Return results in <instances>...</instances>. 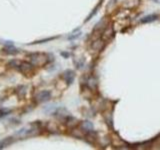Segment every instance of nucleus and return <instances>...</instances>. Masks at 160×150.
<instances>
[{"label": "nucleus", "mask_w": 160, "mask_h": 150, "mask_svg": "<svg viewBox=\"0 0 160 150\" xmlns=\"http://www.w3.org/2000/svg\"><path fill=\"white\" fill-rule=\"evenodd\" d=\"M156 15H149V16L144 17V19H142V22H150V21H153V20L156 19Z\"/></svg>", "instance_id": "obj_3"}, {"label": "nucleus", "mask_w": 160, "mask_h": 150, "mask_svg": "<svg viewBox=\"0 0 160 150\" xmlns=\"http://www.w3.org/2000/svg\"><path fill=\"white\" fill-rule=\"evenodd\" d=\"M38 98L40 101H46V100H48L50 98V93L47 91H43L38 95Z\"/></svg>", "instance_id": "obj_1"}, {"label": "nucleus", "mask_w": 160, "mask_h": 150, "mask_svg": "<svg viewBox=\"0 0 160 150\" xmlns=\"http://www.w3.org/2000/svg\"><path fill=\"white\" fill-rule=\"evenodd\" d=\"M74 78V74L72 71H67V72H65V79L67 80L68 83H71L72 82V80Z\"/></svg>", "instance_id": "obj_2"}]
</instances>
